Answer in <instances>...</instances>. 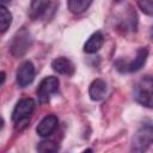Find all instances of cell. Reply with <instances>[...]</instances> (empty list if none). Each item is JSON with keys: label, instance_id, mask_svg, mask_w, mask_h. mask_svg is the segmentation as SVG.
Instances as JSON below:
<instances>
[{"label": "cell", "instance_id": "cell-1", "mask_svg": "<svg viewBox=\"0 0 153 153\" xmlns=\"http://www.w3.org/2000/svg\"><path fill=\"white\" fill-rule=\"evenodd\" d=\"M36 106V103L32 98L20 99L12 111V121L16 123L17 130H23L29 124V118Z\"/></svg>", "mask_w": 153, "mask_h": 153}, {"label": "cell", "instance_id": "cell-2", "mask_svg": "<svg viewBox=\"0 0 153 153\" xmlns=\"http://www.w3.org/2000/svg\"><path fill=\"white\" fill-rule=\"evenodd\" d=\"M31 44H32L31 33L29 32L26 27H22L13 35L10 42V45H8L10 53L14 57H22L30 49Z\"/></svg>", "mask_w": 153, "mask_h": 153}, {"label": "cell", "instance_id": "cell-3", "mask_svg": "<svg viewBox=\"0 0 153 153\" xmlns=\"http://www.w3.org/2000/svg\"><path fill=\"white\" fill-rule=\"evenodd\" d=\"M152 141H153V129L151 122L148 121L147 123H143L134 134L131 141V149L134 152H143L151 146Z\"/></svg>", "mask_w": 153, "mask_h": 153}, {"label": "cell", "instance_id": "cell-4", "mask_svg": "<svg viewBox=\"0 0 153 153\" xmlns=\"http://www.w3.org/2000/svg\"><path fill=\"white\" fill-rule=\"evenodd\" d=\"M148 57V50L146 48H139L136 51V56L130 62H124L123 60H117L115 62L116 69H118L122 73H131L141 69L143 65L146 63V60Z\"/></svg>", "mask_w": 153, "mask_h": 153}, {"label": "cell", "instance_id": "cell-5", "mask_svg": "<svg viewBox=\"0 0 153 153\" xmlns=\"http://www.w3.org/2000/svg\"><path fill=\"white\" fill-rule=\"evenodd\" d=\"M59 79L56 76H45L37 87V97L41 104H45L50 100V97L59 91Z\"/></svg>", "mask_w": 153, "mask_h": 153}, {"label": "cell", "instance_id": "cell-6", "mask_svg": "<svg viewBox=\"0 0 153 153\" xmlns=\"http://www.w3.org/2000/svg\"><path fill=\"white\" fill-rule=\"evenodd\" d=\"M134 98L137 103L145 105L146 108H152V79L146 75L139 85H136L134 91Z\"/></svg>", "mask_w": 153, "mask_h": 153}, {"label": "cell", "instance_id": "cell-7", "mask_svg": "<svg viewBox=\"0 0 153 153\" xmlns=\"http://www.w3.org/2000/svg\"><path fill=\"white\" fill-rule=\"evenodd\" d=\"M35 79V67L31 61H24L17 69L16 80L19 87H26Z\"/></svg>", "mask_w": 153, "mask_h": 153}, {"label": "cell", "instance_id": "cell-8", "mask_svg": "<svg viewBox=\"0 0 153 153\" xmlns=\"http://www.w3.org/2000/svg\"><path fill=\"white\" fill-rule=\"evenodd\" d=\"M57 124H59V118L55 115H48L38 123L36 131L39 136L48 137L55 131V129L57 128Z\"/></svg>", "mask_w": 153, "mask_h": 153}, {"label": "cell", "instance_id": "cell-9", "mask_svg": "<svg viewBox=\"0 0 153 153\" xmlns=\"http://www.w3.org/2000/svg\"><path fill=\"white\" fill-rule=\"evenodd\" d=\"M51 68L59 73V74H62V75H67V76H71L74 74L75 72V66L74 63L65 57V56H60V57H56L55 60H53L51 62Z\"/></svg>", "mask_w": 153, "mask_h": 153}, {"label": "cell", "instance_id": "cell-10", "mask_svg": "<svg viewBox=\"0 0 153 153\" xmlns=\"http://www.w3.org/2000/svg\"><path fill=\"white\" fill-rule=\"evenodd\" d=\"M108 92V85L103 79H96L90 84L88 87V96L92 100L99 102L102 100Z\"/></svg>", "mask_w": 153, "mask_h": 153}, {"label": "cell", "instance_id": "cell-11", "mask_svg": "<svg viewBox=\"0 0 153 153\" xmlns=\"http://www.w3.org/2000/svg\"><path fill=\"white\" fill-rule=\"evenodd\" d=\"M103 43H104L103 33L100 31H96L88 37V39L84 44V51L87 54H94L102 48Z\"/></svg>", "mask_w": 153, "mask_h": 153}, {"label": "cell", "instance_id": "cell-12", "mask_svg": "<svg viewBox=\"0 0 153 153\" xmlns=\"http://www.w3.org/2000/svg\"><path fill=\"white\" fill-rule=\"evenodd\" d=\"M49 2L50 0H31L29 7V17L32 20L41 18L44 14V12L48 10Z\"/></svg>", "mask_w": 153, "mask_h": 153}, {"label": "cell", "instance_id": "cell-13", "mask_svg": "<svg viewBox=\"0 0 153 153\" xmlns=\"http://www.w3.org/2000/svg\"><path fill=\"white\" fill-rule=\"evenodd\" d=\"M91 2L92 0H68V10L73 14H80L90 7Z\"/></svg>", "mask_w": 153, "mask_h": 153}, {"label": "cell", "instance_id": "cell-14", "mask_svg": "<svg viewBox=\"0 0 153 153\" xmlns=\"http://www.w3.org/2000/svg\"><path fill=\"white\" fill-rule=\"evenodd\" d=\"M12 24V14L11 12L0 4V33H4L7 31V29Z\"/></svg>", "mask_w": 153, "mask_h": 153}, {"label": "cell", "instance_id": "cell-15", "mask_svg": "<svg viewBox=\"0 0 153 153\" xmlns=\"http://www.w3.org/2000/svg\"><path fill=\"white\" fill-rule=\"evenodd\" d=\"M37 151L38 152H56L59 149L57 143H55L54 141H49V140H44L41 141L37 145Z\"/></svg>", "mask_w": 153, "mask_h": 153}, {"label": "cell", "instance_id": "cell-16", "mask_svg": "<svg viewBox=\"0 0 153 153\" xmlns=\"http://www.w3.org/2000/svg\"><path fill=\"white\" fill-rule=\"evenodd\" d=\"M137 5L140 7V10L147 14V16H152L153 14V0H136Z\"/></svg>", "mask_w": 153, "mask_h": 153}, {"label": "cell", "instance_id": "cell-17", "mask_svg": "<svg viewBox=\"0 0 153 153\" xmlns=\"http://www.w3.org/2000/svg\"><path fill=\"white\" fill-rule=\"evenodd\" d=\"M5 79H6V73L5 72H0V86L4 84Z\"/></svg>", "mask_w": 153, "mask_h": 153}, {"label": "cell", "instance_id": "cell-18", "mask_svg": "<svg viewBox=\"0 0 153 153\" xmlns=\"http://www.w3.org/2000/svg\"><path fill=\"white\" fill-rule=\"evenodd\" d=\"M11 0H0V2H10Z\"/></svg>", "mask_w": 153, "mask_h": 153}]
</instances>
